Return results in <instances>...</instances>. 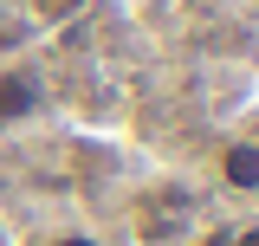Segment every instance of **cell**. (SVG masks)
I'll return each mask as SVG.
<instances>
[{"instance_id":"1","label":"cell","mask_w":259,"mask_h":246,"mask_svg":"<svg viewBox=\"0 0 259 246\" xmlns=\"http://www.w3.org/2000/svg\"><path fill=\"white\" fill-rule=\"evenodd\" d=\"M194 227H201L194 194H188V188H175V182L149 188L143 208H136V240H143V246H175V240H188Z\"/></svg>"},{"instance_id":"2","label":"cell","mask_w":259,"mask_h":246,"mask_svg":"<svg viewBox=\"0 0 259 246\" xmlns=\"http://www.w3.org/2000/svg\"><path fill=\"white\" fill-rule=\"evenodd\" d=\"M39 110H46V85H39V71H32V65H0V130L32 123Z\"/></svg>"},{"instance_id":"3","label":"cell","mask_w":259,"mask_h":246,"mask_svg":"<svg viewBox=\"0 0 259 246\" xmlns=\"http://www.w3.org/2000/svg\"><path fill=\"white\" fill-rule=\"evenodd\" d=\"M221 182L240 194H259V143H227L221 149Z\"/></svg>"},{"instance_id":"4","label":"cell","mask_w":259,"mask_h":246,"mask_svg":"<svg viewBox=\"0 0 259 246\" xmlns=\"http://www.w3.org/2000/svg\"><path fill=\"white\" fill-rule=\"evenodd\" d=\"M227 246H259V220H233L227 227Z\"/></svg>"},{"instance_id":"5","label":"cell","mask_w":259,"mask_h":246,"mask_svg":"<svg viewBox=\"0 0 259 246\" xmlns=\"http://www.w3.org/2000/svg\"><path fill=\"white\" fill-rule=\"evenodd\" d=\"M46 246H97V233H59V240H46Z\"/></svg>"}]
</instances>
